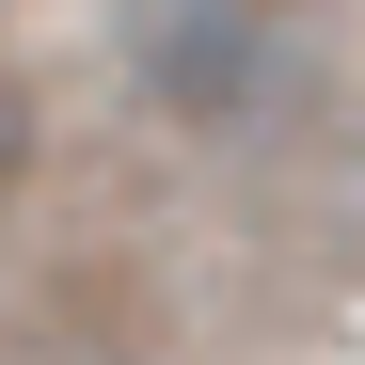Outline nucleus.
Segmentation results:
<instances>
[{
	"mask_svg": "<svg viewBox=\"0 0 365 365\" xmlns=\"http://www.w3.org/2000/svg\"><path fill=\"white\" fill-rule=\"evenodd\" d=\"M128 64H143V96L175 128H207V143H255V128H286V111L318 96V48L286 16H143Z\"/></svg>",
	"mask_w": 365,
	"mask_h": 365,
	"instance_id": "obj_1",
	"label": "nucleus"
}]
</instances>
